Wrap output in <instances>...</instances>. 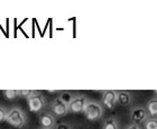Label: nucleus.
Here are the masks:
<instances>
[{
  "mask_svg": "<svg viewBox=\"0 0 157 129\" xmlns=\"http://www.w3.org/2000/svg\"><path fill=\"white\" fill-rule=\"evenodd\" d=\"M126 129H140V127L138 126V125H136V123H132L130 126H128Z\"/></svg>",
  "mask_w": 157,
  "mask_h": 129,
  "instance_id": "obj_18",
  "label": "nucleus"
},
{
  "mask_svg": "<svg viewBox=\"0 0 157 129\" xmlns=\"http://www.w3.org/2000/svg\"><path fill=\"white\" fill-rule=\"evenodd\" d=\"M147 110L148 115L153 118H157V97L153 98L151 100H149L147 103Z\"/></svg>",
  "mask_w": 157,
  "mask_h": 129,
  "instance_id": "obj_10",
  "label": "nucleus"
},
{
  "mask_svg": "<svg viewBox=\"0 0 157 129\" xmlns=\"http://www.w3.org/2000/svg\"><path fill=\"white\" fill-rule=\"evenodd\" d=\"M39 129H55V128H39Z\"/></svg>",
  "mask_w": 157,
  "mask_h": 129,
  "instance_id": "obj_19",
  "label": "nucleus"
},
{
  "mask_svg": "<svg viewBox=\"0 0 157 129\" xmlns=\"http://www.w3.org/2000/svg\"><path fill=\"white\" fill-rule=\"evenodd\" d=\"M55 129H71V127H70V125H67V123H57L55 126Z\"/></svg>",
  "mask_w": 157,
  "mask_h": 129,
  "instance_id": "obj_17",
  "label": "nucleus"
},
{
  "mask_svg": "<svg viewBox=\"0 0 157 129\" xmlns=\"http://www.w3.org/2000/svg\"><path fill=\"white\" fill-rule=\"evenodd\" d=\"M3 96L8 100H15L18 97H20V90H5Z\"/></svg>",
  "mask_w": 157,
  "mask_h": 129,
  "instance_id": "obj_13",
  "label": "nucleus"
},
{
  "mask_svg": "<svg viewBox=\"0 0 157 129\" xmlns=\"http://www.w3.org/2000/svg\"><path fill=\"white\" fill-rule=\"evenodd\" d=\"M59 98L62 100L63 102L65 103L66 106H69L70 103L73 101V99L75 98V94H74L73 92H71V91H62Z\"/></svg>",
  "mask_w": 157,
  "mask_h": 129,
  "instance_id": "obj_11",
  "label": "nucleus"
},
{
  "mask_svg": "<svg viewBox=\"0 0 157 129\" xmlns=\"http://www.w3.org/2000/svg\"><path fill=\"white\" fill-rule=\"evenodd\" d=\"M102 129H119V123L116 118H108L103 121Z\"/></svg>",
  "mask_w": 157,
  "mask_h": 129,
  "instance_id": "obj_12",
  "label": "nucleus"
},
{
  "mask_svg": "<svg viewBox=\"0 0 157 129\" xmlns=\"http://www.w3.org/2000/svg\"><path fill=\"white\" fill-rule=\"evenodd\" d=\"M102 103L108 109H113L118 103V91L116 90H105L102 92Z\"/></svg>",
  "mask_w": 157,
  "mask_h": 129,
  "instance_id": "obj_6",
  "label": "nucleus"
},
{
  "mask_svg": "<svg viewBox=\"0 0 157 129\" xmlns=\"http://www.w3.org/2000/svg\"><path fill=\"white\" fill-rule=\"evenodd\" d=\"M39 123L42 128H55V126L57 125L55 117L48 112H44L39 116Z\"/></svg>",
  "mask_w": 157,
  "mask_h": 129,
  "instance_id": "obj_8",
  "label": "nucleus"
},
{
  "mask_svg": "<svg viewBox=\"0 0 157 129\" xmlns=\"http://www.w3.org/2000/svg\"><path fill=\"white\" fill-rule=\"evenodd\" d=\"M154 92H155V94H156V96H157V90H155Z\"/></svg>",
  "mask_w": 157,
  "mask_h": 129,
  "instance_id": "obj_20",
  "label": "nucleus"
},
{
  "mask_svg": "<svg viewBox=\"0 0 157 129\" xmlns=\"http://www.w3.org/2000/svg\"><path fill=\"white\" fill-rule=\"evenodd\" d=\"M51 111L54 117H63L69 113V106H66L59 98H56L51 103Z\"/></svg>",
  "mask_w": 157,
  "mask_h": 129,
  "instance_id": "obj_5",
  "label": "nucleus"
},
{
  "mask_svg": "<svg viewBox=\"0 0 157 129\" xmlns=\"http://www.w3.org/2000/svg\"><path fill=\"white\" fill-rule=\"evenodd\" d=\"M148 112L147 110L143 108V107H138V108H134L130 112V119L134 123H145L148 119Z\"/></svg>",
  "mask_w": 157,
  "mask_h": 129,
  "instance_id": "obj_7",
  "label": "nucleus"
},
{
  "mask_svg": "<svg viewBox=\"0 0 157 129\" xmlns=\"http://www.w3.org/2000/svg\"><path fill=\"white\" fill-rule=\"evenodd\" d=\"M89 100L88 98L83 94H78L73 101L69 104V112L72 113H81L84 112V109L88 104Z\"/></svg>",
  "mask_w": 157,
  "mask_h": 129,
  "instance_id": "obj_4",
  "label": "nucleus"
},
{
  "mask_svg": "<svg viewBox=\"0 0 157 129\" xmlns=\"http://www.w3.org/2000/svg\"><path fill=\"white\" fill-rule=\"evenodd\" d=\"M84 117L90 121H97L101 119L103 116V107L100 102L97 101H89L83 112Z\"/></svg>",
  "mask_w": 157,
  "mask_h": 129,
  "instance_id": "obj_2",
  "label": "nucleus"
},
{
  "mask_svg": "<svg viewBox=\"0 0 157 129\" xmlns=\"http://www.w3.org/2000/svg\"><path fill=\"white\" fill-rule=\"evenodd\" d=\"M37 91H34V90H20V97L23 98H26L27 100L29 99L30 97H33L34 94H36Z\"/></svg>",
  "mask_w": 157,
  "mask_h": 129,
  "instance_id": "obj_15",
  "label": "nucleus"
},
{
  "mask_svg": "<svg viewBox=\"0 0 157 129\" xmlns=\"http://www.w3.org/2000/svg\"><path fill=\"white\" fill-rule=\"evenodd\" d=\"M145 129H157V118H148L145 121Z\"/></svg>",
  "mask_w": 157,
  "mask_h": 129,
  "instance_id": "obj_14",
  "label": "nucleus"
},
{
  "mask_svg": "<svg viewBox=\"0 0 157 129\" xmlns=\"http://www.w3.org/2000/svg\"><path fill=\"white\" fill-rule=\"evenodd\" d=\"M118 103L120 106H129L131 103V94L127 91H118Z\"/></svg>",
  "mask_w": 157,
  "mask_h": 129,
  "instance_id": "obj_9",
  "label": "nucleus"
},
{
  "mask_svg": "<svg viewBox=\"0 0 157 129\" xmlns=\"http://www.w3.org/2000/svg\"><path fill=\"white\" fill-rule=\"evenodd\" d=\"M8 112H9V110H7L6 108L0 107V123H1V121H6Z\"/></svg>",
  "mask_w": 157,
  "mask_h": 129,
  "instance_id": "obj_16",
  "label": "nucleus"
},
{
  "mask_svg": "<svg viewBox=\"0 0 157 129\" xmlns=\"http://www.w3.org/2000/svg\"><path fill=\"white\" fill-rule=\"evenodd\" d=\"M27 103H28V108L30 111L35 113H39L42 110L45 109L46 107V101L44 97L38 92L34 94L33 97H30L29 99L27 100Z\"/></svg>",
  "mask_w": 157,
  "mask_h": 129,
  "instance_id": "obj_3",
  "label": "nucleus"
},
{
  "mask_svg": "<svg viewBox=\"0 0 157 129\" xmlns=\"http://www.w3.org/2000/svg\"><path fill=\"white\" fill-rule=\"evenodd\" d=\"M6 121L15 128H23L27 123V117L20 108L13 107L9 110Z\"/></svg>",
  "mask_w": 157,
  "mask_h": 129,
  "instance_id": "obj_1",
  "label": "nucleus"
}]
</instances>
